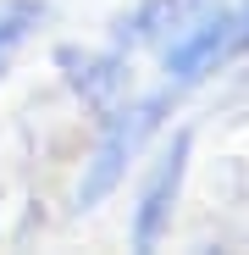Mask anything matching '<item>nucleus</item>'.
<instances>
[{"mask_svg": "<svg viewBox=\"0 0 249 255\" xmlns=\"http://www.w3.org/2000/svg\"><path fill=\"white\" fill-rule=\"evenodd\" d=\"M50 67L61 78V89L94 117H105L111 106L133 95V56L116 45H56Z\"/></svg>", "mask_w": 249, "mask_h": 255, "instance_id": "3", "label": "nucleus"}, {"mask_svg": "<svg viewBox=\"0 0 249 255\" xmlns=\"http://www.w3.org/2000/svg\"><path fill=\"white\" fill-rule=\"evenodd\" d=\"M155 56H161V78L177 83V89H199L205 78H216L222 67H233V0H222V6L205 11L199 22H188L177 39H166Z\"/></svg>", "mask_w": 249, "mask_h": 255, "instance_id": "4", "label": "nucleus"}, {"mask_svg": "<svg viewBox=\"0 0 249 255\" xmlns=\"http://www.w3.org/2000/svg\"><path fill=\"white\" fill-rule=\"evenodd\" d=\"M188 166H194V128H172L161 139L150 172L133 194V217H128V244L133 250H161L166 233H172V217H177V200H183V183H188Z\"/></svg>", "mask_w": 249, "mask_h": 255, "instance_id": "2", "label": "nucleus"}, {"mask_svg": "<svg viewBox=\"0 0 249 255\" xmlns=\"http://www.w3.org/2000/svg\"><path fill=\"white\" fill-rule=\"evenodd\" d=\"M222 0H133L128 11L111 17V45L116 50H161L166 39H177L188 22H199L205 11H216Z\"/></svg>", "mask_w": 249, "mask_h": 255, "instance_id": "5", "label": "nucleus"}, {"mask_svg": "<svg viewBox=\"0 0 249 255\" xmlns=\"http://www.w3.org/2000/svg\"><path fill=\"white\" fill-rule=\"evenodd\" d=\"M188 89L161 78V89H144V95H128L122 106H111L100 117V133H94V150L83 155V172H78V189H72V211H100L122 183L128 172L144 161V150L166 133V122L177 117Z\"/></svg>", "mask_w": 249, "mask_h": 255, "instance_id": "1", "label": "nucleus"}, {"mask_svg": "<svg viewBox=\"0 0 249 255\" xmlns=\"http://www.w3.org/2000/svg\"><path fill=\"white\" fill-rule=\"evenodd\" d=\"M45 22H50V0H0V56L28 45Z\"/></svg>", "mask_w": 249, "mask_h": 255, "instance_id": "6", "label": "nucleus"}, {"mask_svg": "<svg viewBox=\"0 0 249 255\" xmlns=\"http://www.w3.org/2000/svg\"><path fill=\"white\" fill-rule=\"evenodd\" d=\"M0 67H6V56H0Z\"/></svg>", "mask_w": 249, "mask_h": 255, "instance_id": "8", "label": "nucleus"}, {"mask_svg": "<svg viewBox=\"0 0 249 255\" xmlns=\"http://www.w3.org/2000/svg\"><path fill=\"white\" fill-rule=\"evenodd\" d=\"M249 56V0H233V61Z\"/></svg>", "mask_w": 249, "mask_h": 255, "instance_id": "7", "label": "nucleus"}]
</instances>
